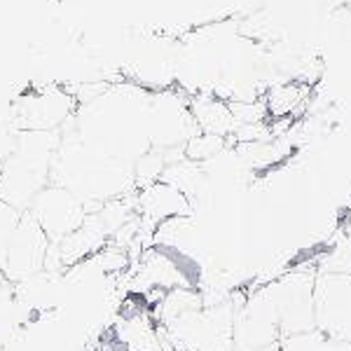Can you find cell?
Instances as JSON below:
<instances>
[{"label":"cell","mask_w":351,"mask_h":351,"mask_svg":"<svg viewBox=\"0 0 351 351\" xmlns=\"http://www.w3.org/2000/svg\"><path fill=\"white\" fill-rule=\"evenodd\" d=\"M314 326L324 335L351 344V269H316Z\"/></svg>","instance_id":"1"},{"label":"cell","mask_w":351,"mask_h":351,"mask_svg":"<svg viewBox=\"0 0 351 351\" xmlns=\"http://www.w3.org/2000/svg\"><path fill=\"white\" fill-rule=\"evenodd\" d=\"M77 99L59 84L31 89L14 104L12 122L19 132H56L75 115Z\"/></svg>","instance_id":"2"},{"label":"cell","mask_w":351,"mask_h":351,"mask_svg":"<svg viewBox=\"0 0 351 351\" xmlns=\"http://www.w3.org/2000/svg\"><path fill=\"white\" fill-rule=\"evenodd\" d=\"M49 246H52V241L47 239V234L33 220L31 213H21V220L12 234V241H10L8 258H5V276L14 286H21L40 276L45 263H47Z\"/></svg>","instance_id":"3"},{"label":"cell","mask_w":351,"mask_h":351,"mask_svg":"<svg viewBox=\"0 0 351 351\" xmlns=\"http://www.w3.org/2000/svg\"><path fill=\"white\" fill-rule=\"evenodd\" d=\"M26 213H31L52 243H59L64 237L75 232L87 218L84 204L68 188H61L56 183L45 185Z\"/></svg>","instance_id":"4"},{"label":"cell","mask_w":351,"mask_h":351,"mask_svg":"<svg viewBox=\"0 0 351 351\" xmlns=\"http://www.w3.org/2000/svg\"><path fill=\"white\" fill-rule=\"evenodd\" d=\"M136 208H138L141 223H148L152 232L164 220L192 213V204L188 197L164 180H157V183L141 190L136 195Z\"/></svg>","instance_id":"5"},{"label":"cell","mask_w":351,"mask_h":351,"mask_svg":"<svg viewBox=\"0 0 351 351\" xmlns=\"http://www.w3.org/2000/svg\"><path fill=\"white\" fill-rule=\"evenodd\" d=\"M188 106L192 120H195L197 129L202 134L232 138V134L237 132V122L232 117L230 104L225 99H220V96L211 92H197L188 96Z\"/></svg>","instance_id":"6"},{"label":"cell","mask_w":351,"mask_h":351,"mask_svg":"<svg viewBox=\"0 0 351 351\" xmlns=\"http://www.w3.org/2000/svg\"><path fill=\"white\" fill-rule=\"evenodd\" d=\"M281 351H351V344L324 335L321 330H307L300 335H291L279 342Z\"/></svg>","instance_id":"7"},{"label":"cell","mask_w":351,"mask_h":351,"mask_svg":"<svg viewBox=\"0 0 351 351\" xmlns=\"http://www.w3.org/2000/svg\"><path fill=\"white\" fill-rule=\"evenodd\" d=\"M21 220V211H16L14 206L0 202V269L5 267V258H8V248L12 241V234Z\"/></svg>","instance_id":"8"},{"label":"cell","mask_w":351,"mask_h":351,"mask_svg":"<svg viewBox=\"0 0 351 351\" xmlns=\"http://www.w3.org/2000/svg\"><path fill=\"white\" fill-rule=\"evenodd\" d=\"M260 351H281L279 344H274V347H267V349H260Z\"/></svg>","instance_id":"9"}]
</instances>
